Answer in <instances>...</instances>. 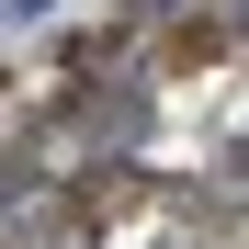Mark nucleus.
Here are the masks:
<instances>
[{
    "mask_svg": "<svg viewBox=\"0 0 249 249\" xmlns=\"http://www.w3.org/2000/svg\"><path fill=\"white\" fill-rule=\"evenodd\" d=\"M136 12H159V0H136Z\"/></svg>",
    "mask_w": 249,
    "mask_h": 249,
    "instance_id": "1",
    "label": "nucleus"
}]
</instances>
